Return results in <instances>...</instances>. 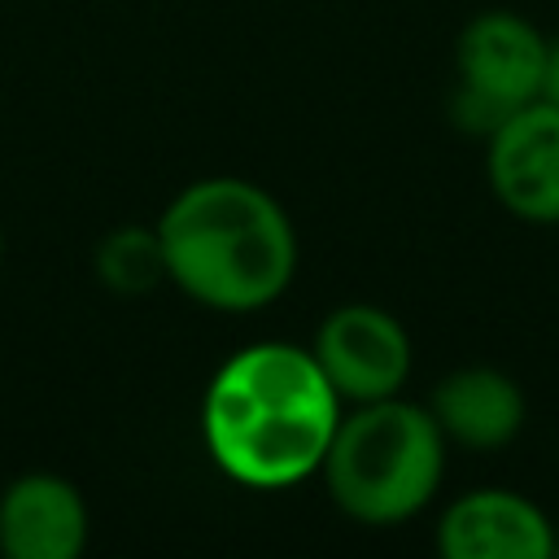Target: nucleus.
<instances>
[{"label":"nucleus","instance_id":"obj_1","mask_svg":"<svg viewBox=\"0 0 559 559\" xmlns=\"http://www.w3.org/2000/svg\"><path fill=\"white\" fill-rule=\"evenodd\" d=\"M345 402L310 345L253 341L223 358L201 397V441L245 489H293L319 476Z\"/></svg>","mask_w":559,"mask_h":559},{"label":"nucleus","instance_id":"obj_2","mask_svg":"<svg viewBox=\"0 0 559 559\" xmlns=\"http://www.w3.org/2000/svg\"><path fill=\"white\" fill-rule=\"evenodd\" d=\"M153 231L166 280L205 310H262L297 275V227L288 210L240 175H205L179 188Z\"/></svg>","mask_w":559,"mask_h":559},{"label":"nucleus","instance_id":"obj_3","mask_svg":"<svg viewBox=\"0 0 559 559\" xmlns=\"http://www.w3.org/2000/svg\"><path fill=\"white\" fill-rule=\"evenodd\" d=\"M445 432L428 402L402 393L341 411L319 480L341 515L362 528H397L415 520L445 480Z\"/></svg>","mask_w":559,"mask_h":559},{"label":"nucleus","instance_id":"obj_4","mask_svg":"<svg viewBox=\"0 0 559 559\" xmlns=\"http://www.w3.org/2000/svg\"><path fill=\"white\" fill-rule=\"evenodd\" d=\"M546 35L507 9L476 13L454 44V118L489 135L507 114L542 96Z\"/></svg>","mask_w":559,"mask_h":559},{"label":"nucleus","instance_id":"obj_5","mask_svg":"<svg viewBox=\"0 0 559 559\" xmlns=\"http://www.w3.org/2000/svg\"><path fill=\"white\" fill-rule=\"evenodd\" d=\"M310 354L345 406L402 393L415 367L411 332L393 310L376 301H345L328 310L310 341Z\"/></svg>","mask_w":559,"mask_h":559},{"label":"nucleus","instance_id":"obj_6","mask_svg":"<svg viewBox=\"0 0 559 559\" xmlns=\"http://www.w3.org/2000/svg\"><path fill=\"white\" fill-rule=\"evenodd\" d=\"M485 179L493 201L533 227L559 223V105L528 100L485 135Z\"/></svg>","mask_w":559,"mask_h":559},{"label":"nucleus","instance_id":"obj_7","mask_svg":"<svg viewBox=\"0 0 559 559\" xmlns=\"http://www.w3.org/2000/svg\"><path fill=\"white\" fill-rule=\"evenodd\" d=\"M437 550L445 559H550L559 537L550 515L502 485L467 489L437 515Z\"/></svg>","mask_w":559,"mask_h":559},{"label":"nucleus","instance_id":"obj_8","mask_svg":"<svg viewBox=\"0 0 559 559\" xmlns=\"http://www.w3.org/2000/svg\"><path fill=\"white\" fill-rule=\"evenodd\" d=\"M87 528L79 485L57 472H22L0 493V550L9 559H79Z\"/></svg>","mask_w":559,"mask_h":559},{"label":"nucleus","instance_id":"obj_9","mask_svg":"<svg viewBox=\"0 0 559 559\" xmlns=\"http://www.w3.org/2000/svg\"><path fill=\"white\" fill-rule=\"evenodd\" d=\"M428 411L450 445L463 450H502L520 437L528 402L524 389L498 367H459L437 380Z\"/></svg>","mask_w":559,"mask_h":559},{"label":"nucleus","instance_id":"obj_10","mask_svg":"<svg viewBox=\"0 0 559 559\" xmlns=\"http://www.w3.org/2000/svg\"><path fill=\"white\" fill-rule=\"evenodd\" d=\"M96 275L105 288L114 293H153L166 280V262H162V245L153 227H118L100 240L96 249Z\"/></svg>","mask_w":559,"mask_h":559},{"label":"nucleus","instance_id":"obj_11","mask_svg":"<svg viewBox=\"0 0 559 559\" xmlns=\"http://www.w3.org/2000/svg\"><path fill=\"white\" fill-rule=\"evenodd\" d=\"M542 100L559 105V35L546 39V74H542Z\"/></svg>","mask_w":559,"mask_h":559},{"label":"nucleus","instance_id":"obj_12","mask_svg":"<svg viewBox=\"0 0 559 559\" xmlns=\"http://www.w3.org/2000/svg\"><path fill=\"white\" fill-rule=\"evenodd\" d=\"M0 266H4V227H0Z\"/></svg>","mask_w":559,"mask_h":559}]
</instances>
